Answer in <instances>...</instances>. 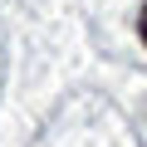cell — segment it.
<instances>
[{"label": "cell", "mask_w": 147, "mask_h": 147, "mask_svg": "<svg viewBox=\"0 0 147 147\" xmlns=\"http://www.w3.org/2000/svg\"><path fill=\"white\" fill-rule=\"evenodd\" d=\"M137 39H142V44H147V5H142V10H137Z\"/></svg>", "instance_id": "obj_1"}]
</instances>
